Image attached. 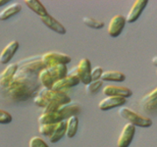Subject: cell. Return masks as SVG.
<instances>
[{"instance_id":"33","label":"cell","mask_w":157,"mask_h":147,"mask_svg":"<svg viewBox=\"0 0 157 147\" xmlns=\"http://www.w3.org/2000/svg\"><path fill=\"white\" fill-rule=\"evenodd\" d=\"M156 74H157V70H156Z\"/></svg>"},{"instance_id":"12","label":"cell","mask_w":157,"mask_h":147,"mask_svg":"<svg viewBox=\"0 0 157 147\" xmlns=\"http://www.w3.org/2000/svg\"><path fill=\"white\" fill-rule=\"evenodd\" d=\"M147 3H148L147 0H136L132 3L129 13L126 16V21L128 23H135L136 21H137L141 13L144 12V8L146 7Z\"/></svg>"},{"instance_id":"24","label":"cell","mask_w":157,"mask_h":147,"mask_svg":"<svg viewBox=\"0 0 157 147\" xmlns=\"http://www.w3.org/2000/svg\"><path fill=\"white\" fill-rule=\"evenodd\" d=\"M103 85V81L101 80L91 81L88 85H86V94H95L100 90V88Z\"/></svg>"},{"instance_id":"2","label":"cell","mask_w":157,"mask_h":147,"mask_svg":"<svg viewBox=\"0 0 157 147\" xmlns=\"http://www.w3.org/2000/svg\"><path fill=\"white\" fill-rule=\"evenodd\" d=\"M68 68L67 65H55L51 67L44 68L38 75L39 83L42 85V87L49 88L51 89L53 85L57 81L65 77L68 75Z\"/></svg>"},{"instance_id":"31","label":"cell","mask_w":157,"mask_h":147,"mask_svg":"<svg viewBox=\"0 0 157 147\" xmlns=\"http://www.w3.org/2000/svg\"><path fill=\"white\" fill-rule=\"evenodd\" d=\"M9 3V0H0V7L3 6L5 4H8Z\"/></svg>"},{"instance_id":"9","label":"cell","mask_w":157,"mask_h":147,"mask_svg":"<svg viewBox=\"0 0 157 147\" xmlns=\"http://www.w3.org/2000/svg\"><path fill=\"white\" fill-rule=\"evenodd\" d=\"M19 69L17 63H12L0 73V89H6L14 80V77Z\"/></svg>"},{"instance_id":"3","label":"cell","mask_w":157,"mask_h":147,"mask_svg":"<svg viewBox=\"0 0 157 147\" xmlns=\"http://www.w3.org/2000/svg\"><path fill=\"white\" fill-rule=\"evenodd\" d=\"M118 113H119L120 117L127 120L129 122V124L134 125L135 126L149 127L152 125V121L150 118L140 115L137 112H135L134 110H132L128 107H125V106L120 107Z\"/></svg>"},{"instance_id":"19","label":"cell","mask_w":157,"mask_h":147,"mask_svg":"<svg viewBox=\"0 0 157 147\" xmlns=\"http://www.w3.org/2000/svg\"><path fill=\"white\" fill-rule=\"evenodd\" d=\"M66 130H67L66 120L57 123L52 135L49 137V141H50L51 143H56V142H58L62 137H64V135H66Z\"/></svg>"},{"instance_id":"8","label":"cell","mask_w":157,"mask_h":147,"mask_svg":"<svg viewBox=\"0 0 157 147\" xmlns=\"http://www.w3.org/2000/svg\"><path fill=\"white\" fill-rule=\"evenodd\" d=\"M126 23H127L126 17H124L123 15H115V16H113L112 19L110 20L107 28V32L109 34V36L111 37L119 36L125 28Z\"/></svg>"},{"instance_id":"21","label":"cell","mask_w":157,"mask_h":147,"mask_svg":"<svg viewBox=\"0 0 157 147\" xmlns=\"http://www.w3.org/2000/svg\"><path fill=\"white\" fill-rule=\"evenodd\" d=\"M25 4H26L33 12L38 15L39 17H43L48 15L46 8L44 7L43 4L40 1H38V0H25Z\"/></svg>"},{"instance_id":"27","label":"cell","mask_w":157,"mask_h":147,"mask_svg":"<svg viewBox=\"0 0 157 147\" xmlns=\"http://www.w3.org/2000/svg\"><path fill=\"white\" fill-rule=\"evenodd\" d=\"M29 147H49L41 137L33 136L29 141Z\"/></svg>"},{"instance_id":"25","label":"cell","mask_w":157,"mask_h":147,"mask_svg":"<svg viewBox=\"0 0 157 147\" xmlns=\"http://www.w3.org/2000/svg\"><path fill=\"white\" fill-rule=\"evenodd\" d=\"M55 126L56 124H41L38 126V131L40 134L47 136L49 138L52 135L54 130H55Z\"/></svg>"},{"instance_id":"17","label":"cell","mask_w":157,"mask_h":147,"mask_svg":"<svg viewBox=\"0 0 157 147\" xmlns=\"http://www.w3.org/2000/svg\"><path fill=\"white\" fill-rule=\"evenodd\" d=\"M39 125L41 124H57L59 122L65 121L64 117L59 112L42 113L37 119Z\"/></svg>"},{"instance_id":"6","label":"cell","mask_w":157,"mask_h":147,"mask_svg":"<svg viewBox=\"0 0 157 147\" xmlns=\"http://www.w3.org/2000/svg\"><path fill=\"white\" fill-rule=\"evenodd\" d=\"M71 56L60 52H47L41 55V61L45 67H51L55 65H67L71 62Z\"/></svg>"},{"instance_id":"32","label":"cell","mask_w":157,"mask_h":147,"mask_svg":"<svg viewBox=\"0 0 157 147\" xmlns=\"http://www.w3.org/2000/svg\"><path fill=\"white\" fill-rule=\"evenodd\" d=\"M152 64L157 67V56H154L153 58H152Z\"/></svg>"},{"instance_id":"20","label":"cell","mask_w":157,"mask_h":147,"mask_svg":"<svg viewBox=\"0 0 157 147\" xmlns=\"http://www.w3.org/2000/svg\"><path fill=\"white\" fill-rule=\"evenodd\" d=\"M100 80L102 81H116L121 82L126 80V75L119 71H105L102 74Z\"/></svg>"},{"instance_id":"7","label":"cell","mask_w":157,"mask_h":147,"mask_svg":"<svg viewBox=\"0 0 157 147\" xmlns=\"http://www.w3.org/2000/svg\"><path fill=\"white\" fill-rule=\"evenodd\" d=\"M81 82L80 78H78L77 76L75 75H68L61 78V80L57 81L53 85L51 89L54 91H59V92H65L67 90H69L70 88H72L73 86L78 85V83Z\"/></svg>"},{"instance_id":"13","label":"cell","mask_w":157,"mask_h":147,"mask_svg":"<svg viewBox=\"0 0 157 147\" xmlns=\"http://www.w3.org/2000/svg\"><path fill=\"white\" fill-rule=\"evenodd\" d=\"M103 94L105 96H120L124 98H129L132 96V91L129 87L126 86H117L108 85L103 88Z\"/></svg>"},{"instance_id":"26","label":"cell","mask_w":157,"mask_h":147,"mask_svg":"<svg viewBox=\"0 0 157 147\" xmlns=\"http://www.w3.org/2000/svg\"><path fill=\"white\" fill-rule=\"evenodd\" d=\"M144 109L149 114H157V97L144 103Z\"/></svg>"},{"instance_id":"23","label":"cell","mask_w":157,"mask_h":147,"mask_svg":"<svg viewBox=\"0 0 157 147\" xmlns=\"http://www.w3.org/2000/svg\"><path fill=\"white\" fill-rule=\"evenodd\" d=\"M82 22L88 28H91L94 29H100L104 27V22L100 21V20L94 19L92 17H83Z\"/></svg>"},{"instance_id":"14","label":"cell","mask_w":157,"mask_h":147,"mask_svg":"<svg viewBox=\"0 0 157 147\" xmlns=\"http://www.w3.org/2000/svg\"><path fill=\"white\" fill-rule=\"evenodd\" d=\"M19 45L20 44L17 40L10 41L7 45L2 49L1 53H0V64L6 65V64H8L11 61V59L14 57V55L18 51Z\"/></svg>"},{"instance_id":"1","label":"cell","mask_w":157,"mask_h":147,"mask_svg":"<svg viewBox=\"0 0 157 147\" xmlns=\"http://www.w3.org/2000/svg\"><path fill=\"white\" fill-rule=\"evenodd\" d=\"M39 81L28 80L22 77H14L13 81L6 88L7 95L13 101H26L32 97H36L39 91Z\"/></svg>"},{"instance_id":"10","label":"cell","mask_w":157,"mask_h":147,"mask_svg":"<svg viewBox=\"0 0 157 147\" xmlns=\"http://www.w3.org/2000/svg\"><path fill=\"white\" fill-rule=\"evenodd\" d=\"M136 134V126L132 124H126L117 140V147H129Z\"/></svg>"},{"instance_id":"18","label":"cell","mask_w":157,"mask_h":147,"mask_svg":"<svg viewBox=\"0 0 157 147\" xmlns=\"http://www.w3.org/2000/svg\"><path fill=\"white\" fill-rule=\"evenodd\" d=\"M22 5L16 2L11 5H9L6 8H4L1 12H0V21H6V20L14 17L19 12H21Z\"/></svg>"},{"instance_id":"29","label":"cell","mask_w":157,"mask_h":147,"mask_svg":"<svg viewBox=\"0 0 157 147\" xmlns=\"http://www.w3.org/2000/svg\"><path fill=\"white\" fill-rule=\"evenodd\" d=\"M104 73L103 69L99 66H97L95 68H93L91 70V80L92 81H97V80H100L102 74Z\"/></svg>"},{"instance_id":"4","label":"cell","mask_w":157,"mask_h":147,"mask_svg":"<svg viewBox=\"0 0 157 147\" xmlns=\"http://www.w3.org/2000/svg\"><path fill=\"white\" fill-rule=\"evenodd\" d=\"M91 63L87 58H82L81 61L78 62V65L75 67L72 72L68 73L69 75H75L80 78L81 82L83 85H88L91 80Z\"/></svg>"},{"instance_id":"16","label":"cell","mask_w":157,"mask_h":147,"mask_svg":"<svg viewBox=\"0 0 157 147\" xmlns=\"http://www.w3.org/2000/svg\"><path fill=\"white\" fill-rule=\"evenodd\" d=\"M58 112L64 117V119L67 120L70 117L77 116L78 114H80L81 106L80 104H78L76 102H70V103H68V104L62 105L60 107V109L58 110Z\"/></svg>"},{"instance_id":"15","label":"cell","mask_w":157,"mask_h":147,"mask_svg":"<svg viewBox=\"0 0 157 147\" xmlns=\"http://www.w3.org/2000/svg\"><path fill=\"white\" fill-rule=\"evenodd\" d=\"M40 18V21L45 24V26L50 28L51 31L55 32L59 34H65L66 33V28L63 24L57 21V20L52 17L51 15H46V16H43V17H39Z\"/></svg>"},{"instance_id":"5","label":"cell","mask_w":157,"mask_h":147,"mask_svg":"<svg viewBox=\"0 0 157 147\" xmlns=\"http://www.w3.org/2000/svg\"><path fill=\"white\" fill-rule=\"evenodd\" d=\"M37 94L42 96L47 101L48 104L53 102V103H57L59 105H65L72 102L70 96L67 93L54 91L52 89H49V88H45V87H41Z\"/></svg>"},{"instance_id":"11","label":"cell","mask_w":157,"mask_h":147,"mask_svg":"<svg viewBox=\"0 0 157 147\" xmlns=\"http://www.w3.org/2000/svg\"><path fill=\"white\" fill-rule=\"evenodd\" d=\"M127 102V98L120 96H106L98 103V108L101 111H108L116 107H123Z\"/></svg>"},{"instance_id":"28","label":"cell","mask_w":157,"mask_h":147,"mask_svg":"<svg viewBox=\"0 0 157 147\" xmlns=\"http://www.w3.org/2000/svg\"><path fill=\"white\" fill-rule=\"evenodd\" d=\"M12 115L10 114L9 112L0 109V124L6 125V124H10L12 122Z\"/></svg>"},{"instance_id":"22","label":"cell","mask_w":157,"mask_h":147,"mask_svg":"<svg viewBox=\"0 0 157 147\" xmlns=\"http://www.w3.org/2000/svg\"><path fill=\"white\" fill-rule=\"evenodd\" d=\"M67 123V130H66V136L69 138H73L76 135L78 127V116L70 117L66 120Z\"/></svg>"},{"instance_id":"30","label":"cell","mask_w":157,"mask_h":147,"mask_svg":"<svg viewBox=\"0 0 157 147\" xmlns=\"http://www.w3.org/2000/svg\"><path fill=\"white\" fill-rule=\"evenodd\" d=\"M157 97V86L155 88H153L150 92H148L147 94H145L144 97H142L141 99V102L142 103H145L147 101H149L151 99H153V98H156Z\"/></svg>"}]
</instances>
